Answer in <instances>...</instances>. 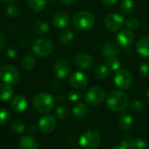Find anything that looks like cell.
Masks as SVG:
<instances>
[{"mask_svg":"<svg viewBox=\"0 0 149 149\" xmlns=\"http://www.w3.org/2000/svg\"><path fill=\"white\" fill-rule=\"evenodd\" d=\"M107 108L113 112H121L125 110L128 105V97L122 91H112L106 100Z\"/></svg>","mask_w":149,"mask_h":149,"instance_id":"cell-1","label":"cell"},{"mask_svg":"<svg viewBox=\"0 0 149 149\" xmlns=\"http://www.w3.org/2000/svg\"><path fill=\"white\" fill-rule=\"evenodd\" d=\"M72 24L74 28L78 31H84L92 29L95 24L94 16L86 10H80L76 12L72 16Z\"/></svg>","mask_w":149,"mask_h":149,"instance_id":"cell-2","label":"cell"},{"mask_svg":"<svg viewBox=\"0 0 149 149\" xmlns=\"http://www.w3.org/2000/svg\"><path fill=\"white\" fill-rule=\"evenodd\" d=\"M32 106L39 113H49L54 108L55 99L46 93H39L33 97Z\"/></svg>","mask_w":149,"mask_h":149,"instance_id":"cell-3","label":"cell"},{"mask_svg":"<svg viewBox=\"0 0 149 149\" xmlns=\"http://www.w3.org/2000/svg\"><path fill=\"white\" fill-rule=\"evenodd\" d=\"M100 135L93 129L85 131L79 140V144L82 149H97L100 144Z\"/></svg>","mask_w":149,"mask_h":149,"instance_id":"cell-4","label":"cell"},{"mask_svg":"<svg viewBox=\"0 0 149 149\" xmlns=\"http://www.w3.org/2000/svg\"><path fill=\"white\" fill-rule=\"evenodd\" d=\"M54 49L53 42L48 38H40L32 45L33 53L39 58L48 57Z\"/></svg>","mask_w":149,"mask_h":149,"instance_id":"cell-5","label":"cell"},{"mask_svg":"<svg viewBox=\"0 0 149 149\" xmlns=\"http://www.w3.org/2000/svg\"><path fill=\"white\" fill-rule=\"evenodd\" d=\"M106 99V92L100 86H93L88 89L85 94L86 102L92 107H98Z\"/></svg>","mask_w":149,"mask_h":149,"instance_id":"cell-6","label":"cell"},{"mask_svg":"<svg viewBox=\"0 0 149 149\" xmlns=\"http://www.w3.org/2000/svg\"><path fill=\"white\" fill-rule=\"evenodd\" d=\"M0 80L9 85H16L20 80V73L13 65H4L0 68Z\"/></svg>","mask_w":149,"mask_h":149,"instance_id":"cell-7","label":"cell"},{"mask_svg":"<svg viewBox=\"0 0 149 149\" xmlns=\"http://www.w3.org/2000/svg\"><path fill=\"white\" fill-rule=\"evenodd\" d=\"M113 82L117 87L122 90L128 89L133 83V75L128 70L120 68L115 72Z\"/></svg>","mask_w":149,"mask_h":149,"instance_id":"cell-8","label":"cell"},{"mask_svg":"<svg viewBox=\"0 0 149 149\" xmlns=\"http://www.w3.org/2000/svg\"><path fill=\"white\" fill-rule=\"evenodd\" d=\"M125 19L120 14L117 12H112L109 13L105 18V27L107 31L114 32L122 28Z\"/></svg>","mask_w":149,"mask_h":149,"instance_id":"cell-9","label":"cell"},{"mask_svg":"<svg viewBox=\"0 0 149 149\" xmlns=\"http://www.w3.org/2000/svg\"><path fill=\"white\" fill-rule=\"evenodd\" d=\"M57 127V120L52 114L42 116L38 120V129L43 134H50L54 131Z\"/></svg>","mask_w":149,"mask_h":149,"instance_id":"cell-10","label":"cell"},{"mask_svg":"<svg viewBox=\"0 0 149 149\" xmlns=\"http://www.w3.org/2000/svg\"><path fill=\"white\" fill-rule=\"evenodd\" d=\"M53 71L58 79H64L71 72V65L65 59H58L53 65Z\"/></svg>","mask_w":149,"mask_h":149,"instance_id":"cell-11","label":"cell"},{"mask_svg":"<svg viewBox=\"0 0 149 149\" xmlns=\"http://www.w3.org/2000/svg\"><path fill=\"white\" fill-rule=\"evenodd\" d=\"M74 65L81 70H87L91 68L93 65V57L86 52H80L74 56L73 58Z\"/></svg>","mask_w":149,"mask_h":149,"instance_id":"cell-12","label":"cell"},{"mask_svg":"<svg viewBox=\"0 0 149 149\" xmlns=\"http://www.w3.org/2000/svg\"><path fill=\"white\" fill-rule=\"evenodd\" d=\"M134 39L135 35L134 31L127 28L121 30L116 36V42L123 47L130 46L134 43Z\"/></svg>","mask_w":149,"mask_h":149,"instance_id":"cell-13","label":"cell"},{"mask_svg":"<svg viewBox=\"0 0 149 149\" xmlns=\"http://www.w3.org/2000/svg\"><path fill=\"white\" fill-rule=\"evenodd\" d=\"M69 82L70 85L75 89H84L88 83V79L84 72H76L71 75Z\"/></svg>","mask_w":149,"mask_h":149,"instance_id":"cell-14","label":"cell"},{"mask_svg":"<svg viewBox=\"0 0 149 149\" xmlns=\"http://www.w3.org/2000/svg\"><path fill=\"white\" fill-rule=\"evenodd\" d=\"M52 24L58 29L66 28L70 24V17L67 13L64 11H58L52 17Z\"/></svg>","mask_w":149,"mask_h":149,"instance_id":"cell-15","label":"cell"},{"mask_svg":"<svg viewBox=\"0 0 149 149\" xmlns=\"http://www.w3.org/2000/svg\"><path fill=\"white\" fill-rule=\"evenodd\" d=\"M11 108L17 113H22L26 110L28 107L27 100L23 95H16L10 101Z\"/></svg>","mask_w":149,"mask_h":149,"instance_id":"cell-16","label":"cell"},{"mask_svg":"<svg viewBox=\"0 0 149 149\" xmlns=\"http://www.w3.org/2000/svg\"><path fill=\"white\" fill-rule=\"evenodd\" d=\"M102 57L106 59L116 57L119 54V47L114 43H106L100 49Z\"/></svg>","mask_w":149,"mask_h":149,"instance_id":"cell-17","label":"cell"},{"mask_svg":"<svg viewBox=\"0 0 149 149\" xmlns=\"http://www.w3.org/2000/svg\"><path fill=\"white\" fill-rule=\"evenodd\" d=\"M18 146L20 149H38V143L36 139L31 135L23 136L19 140Z\"/></svg>","mask_w":149,"mask_h":149,"instance_id":"cell-18","label":"cell"},{"mask_svg":"<svg viewBox=\"0 0 149 149\" xmlns=\"http://www.w3.org/2000/svg\"><path fill=\"white\" fill-rule=\"evenodd\" d=\"M136 50L142 57H149V37H143L136 44Z\"/></svg>","mask_w":149,"mask_h":149,"instance_id":"cell-19","label":"cell"},{"mask_svg":"<svg viewBox=\"0 0 149 149\" xmlns=\"http://www.w3.org/2000/svg\"><path fill=\"white\" fill-rule=\"evenodd\" d=\"M134 123L133 117L128 113H123L118 118V125L122 130H128L132 127Z\"/></svg>","mask_w":149,"mask_h":149,"instance_id":"cell-20","label":"cell"},{"mask_svg":"<svg viewBox=\"0 0 149 149\" xmlns=\"http://www.w3.org/2000/svg\"><path fill=\"white\" fill-rule=\"evenodd\" d=\"M14 90L10 85L3 83L0 85V100L7 101L10 100L13 96Z\"/></svg>","mask_w":149,"mask_h":149,"instance_id":"cell-21","label":"cell"},{"mask_svg":"<svg viewBox=\"0 0 149 149\" xmlns=\"http://www.w3.org/2000/svg\"><path fill=\"white\" fill-rule=\"evenodd\" d=\"M88 107L85 103H78L72 108V114L78 119H84L88 114Z\"/></svg>","mask_w":149,"mask_h":149,"instance_id":"cell-22","label":"cell"},{"mask_svg":"<svg viewBox=\"0 0 149 149\" xmlns=\"http://www.w3.org/2000/svg\"><path fill=\"white\" fill-rule=\"evenodd\" d=\"M21 66L25 71H31L36 66V59L33 56L26 54L21 58Z\"/></svg>","mask_w":149,"mask_h":149,"instance_id":"cell-23","label":"cell"},{"mask_svg":"<svg viewBox=\"0 0 149 149\" xmlns=\"http://www.w3.org/2000/svg\"><path fill=\"white\" fill-rule=\"evenodd\" d=\"M49 0H27V4L33 12H40L43 10Z\"/></svg>","mask_w":149,"mask_h":149,"instance_id":"cell-24","label":"cell"},{"mask_svg":"<svg viewBox=\"0 0 149 149\" xmlns=\"http://www.w3.org/2000/svg\"><path fill=\"white\" fill-rule=\"evenodd\" d=\"M33 31L38 35H45L49 32L50 26L46 22L43 20H37L33 24Z\"/></svg>","mask_w":149,"mask_h":149,"instance_id":"cell-25","label":"cell"},{"mask_svg":"<svg viewBox=\"0 0 149 149\" xmlns=\"http://www.w3.org/2000/svg\"><path fill=\"white\" fill-rule=\"evenodd\" d=\"M120 10L124 14H132L135 10V3L134 0H122L120 2Z\"/></svg>","mask_w":149,"mask_h":149,"instance_id":"cell-26","label":"cell"},{"mask_svg":"<svg viewBox=\"0 0 149 149\" xmlns=\"http://www.w3.org/2000/svg\"><path fill=\"white\" fill-rule=\"evenodd\" d=\"M109 70L107 67L106 65L103 64H98L95 68H94V74L98 79H105L108 77L109 75Z\"/></svg>","mask_w":149,"mask_h":149,"instance_id":"cell-27","label":"cell"},{"mask_svg":"<svg viewBox=\"0 0 149 149\" xmlns=\"http://www.w3.org/2000/svg\"><path fill=\"white\" fill-rule=\"evenodd\" d=\"M106 65L110 72H116L118 70H120L121 68V63H120V59H118L116 57L107 58L106 60Z\"/></svg>","mask_w":149,"mask_h":149,"instance_id":"cell-28","label":"cell"},{"mask_svg":"<svg viewBox=\"0 0 149 149\" xmlns=\"http://www.w3.org/2000/svg\"><path fill=\"white\" fill-rule=\"evenodd\" d=\"M74 38V32L72 30H65L59 35V41L63 45L70 44Z\"/></svg>","mask_w":149,"mask_h":149,"instance_id":"cell-29","label":"cell"},{"mask_svg":"<svg viewBox=\"0 0 149 149\" xmlns=\"http://www.w3.org/2000/svg\"><path fill=\"white\" fill-rule=\"evenodd\" d=\"M128 148L129 149H148V143L142 139H133Z\"/></svg>","mask_w":149,"mask_h":149,"instance_id":"cell-30","label":"cell"},{"mask_svg":"<svg viewBox=\"0 0 149 149\" xmlns=\"http://www.w3.org/2000/svg\"><path fill=\"white\" fill-rule=\"evenodd\" d=\"M124 24L126 25V27L129 30H134V29H137L140 25V22L138 20L137 17H127L125 22H124Z\"/></svg>","mask_w":149,"mask_h":149,"instance_id":"cell-31","label":"cell"},{"mask_svg":"<svg viewBox=\"0 0 149 149\" xmlns=\"http://www.w3.org/2000/svg\"><path fill=\"white\" fill-rule=\"evenodd\" d=\"M10 128L14 133L21 134V133H23L24 131L25 126L24 125L23 122H21L19 120H13V121L10 122Z\"/></svg>","mask_w":149,"mask_h":149,"instance_id":"cell-32","label":"cell"},{"mask_svg":"<svg viewBox=\"0 0 149 149\" xmlns=\"http://www.w3.org/2000/svg\"><path fill=\"white\" fill-rule=\"evenodd\" d=\"M20 12V10L18 8V6L17 4H14V3H11L10 5L7 6L6 8V13L9 17H16L18 16Z\"/></svg>","mask_w":149,"mask_h":149,"instance_id":"cell-33","label":"cell"},{"mask_svg":"<svg viewBox=\"0 0 149 149\" xmlns=\"http://www.w3.org/2000/svg\"><path fill=\"white\" fill-rule=\"evenodd\" d=\"M10 119V113L4 108L0 109V126L5 125Z\"/></svg>","mask_w":149,"mask_h":149,"instance_id":"cell-34","label":"cell"},{"mask_svg":"<svg viewBox=\"0 0 149 149\" xmlns=\"http://www.w3.org/2000/svg\"><path fill=\"white\" fill-rule=\"evenodd\" d=\"M140 74L143 78H149V60L144 61L141 65L139 69Z\"/></svg>","mask_w":149,"mask_h":149,"instance_id":"cell-35","label":"cell"},{"mask_svg":"<svg viewBox=\"0 0 149 149\" xmlns=\"http://www.w3.org/2000/svg\"><path fill=\"white\" fill-rule=\"evenodd\" d=\"M144 110V105L140 100H134L131 104V111L134 113H141Z\"/></svg>","mask_w":149,"mask_h":149,"instance_id":"cell-36","label":"cell"},{"mask_svg":"<svg viewBox=\"0 0 149 149\" xmlns=\"http://www.w3.org/2000/svg\"><path fill=\"white\" fill-rule=\"evenodd\" d=\"M55 114L56 116L60 119V120H65L67 118V115H68V112H67V109L63 107V106H59L56 108L55 110Z\"/></svg>","mask_w":149,"mask_h":149,"instance_id":"cell-37","label":"cell"},{"mask_svg":"<svg viewBox=\"0 0 149 149\" xmlns=\"http://www.w3.org/2000/svg\"><path fill=\"white\" fill-rule=\"evenodd\" d=\"M82 98L81 94L77 91H71L68 93V100L72 102H78Z\"/></svg>","mask_w":149,"mask_h":149,"instance_id":"cell-38","label":"cell"},{"mask_svg":"<svg viewBox=\"0 0 149 149\" xmlns=\"http://www.w3.org/2000/svg\"><path fill=\"white\" fill-rule=\"evenodd\" d=\"M6 54H7L8 58H16L17 56V52L16 51L15 48L10 47V48L6 51Z\"/></svg>","mask_w":149,"mask_h":149,"instance_id":"cell-39","label":"cell"},{"mask_svg":"<svg viewBox=\"0 0 149 149\" xmlns=\"http://www.w3.org/2000/svg\"><path fill=\"white\" fill-rule=\"evenodd\" d=\"M132 140H133V139H132L131 135H126V136L121 140V143H120V144L128 148V146H129L130 142L132 141Z\"/></svg>","mask_w":149,"mask_h":149,"instance_id":"cell-40","label":"cell"},{"mask_svg":"<svg viewBox=\"0 0 149 149\" xmlns=\"http://www.w3.org/2000/svg\"><path fill=\"white\" fill-rule=\"evenodd\" d=\"M5 42H6L5 37H4V35L3 34V32L0 31V50H2V49L4 47Z\"/></svg>","mask_w":149,"mask_h":149,"instance_id":"cell-41","label":"cell"},{"mask_svg":"<svg viewBox=\"0 0 149 149\" xmlns=\"http://www.w3.org/2000/svg\"><path fill=\"white\" fill-rule=\"evenodd\" d=\"M59 86H60L59 82L57 81V80H54V81H52V85H51V89H52V91H57V90L59 88Z\"/></svg>","mask_w":149,"mask_h":149,"instance_id":"cell-42","label":"cell"},{"mask_svg":"<svg viewBox=\"0 0 149 149\" xmlns=\"http://www.w3.org/2000/svg\"><path fill=\"white\" fill-rule=\"evenodd\" d=\"M101 2H102L105 5L111 6V5H113L114 3H116L118 2V0H101Z\"/></svg>","mask_w":149,"mask_h":149,"instance_id":"cell-43","label":"cell"},{"mask_svg":"<svg viewBox=\"0 0 149 149\" xmlns=\"http://www.w3.org/2000/svg\"><path fill=\"white\" fill-rule=\"evenodd\" d=\"M60 1H61V3H62L63 4L67 5V6L72 5V4L76 2V0H60Z\"/></svg>","mask_w":149,"mask_h":149,"instance_id":"cell-44","label":"cell"},{"mask_svg":"<svg viewBox=\"0 0 149 149\" xmlns=\"http://www.w3.org/2000/svg\"><path fill=\"white\" fill-rule=\"evenodd\" d=\"M55 101L58 102V103H63L65 101V98L63 96H58L56 99H55Z\"/></svg>","mask_w":149,"mask_h":149,"instance_id":"cell-45","label":"cell"},{"mask_svg":"<svg viewBox=\"0 0 149 149\" xmlns=\"http://www.w3.org/2000/svg\"><path fill=\"white\" fill-rule=\"evenodd\" d=\"M128 148L126 147V146H123V145H119V146H115V147H113L111 149H127Z\"/></svg>","mask_w":149,"mask_h":149,"instance_id":"cell-46","label":"cell"},{"mask_svg":"<svg viewBox=\"0 0 149 149\" xmlns=\"http://www.w3.org/2000/svg\"><path fill=\"white\" fill-rule=\"evenodd\" d=\"M3 2H7V3H12V2H14L15 0H3Z\"/></svg>","mask_w":149,"mask_h":149,"instance_id":"cell-47","label":"cell"},{"mask_svg":"<svg viewBox=\"0 0 149 149\" xmlns=\"http://www.w3.org/2000/svg\"><path fill=\"white\" fill-rule=\"evenodd\" d=\"M49 2H50L51 3H55L57 2V0H49Z\"/></svg>","mask_w":149,"mask_h":149,"instance_id":"cell-48","label":"cell"},{"mask_svg":"<svg viewBox=\"0 0 149 149\" xmlns=\"http://www.w3.org/2000/svg\"><path fill=\"white\" fill-rule=\"evenodd\" d=\"M147 96L149 98V88L148 89V91H147Z\"/></svg>","mask_w":149,"mask_h":149,"instance_id":"cell-49","label":"cell"},{"mask_svg":"<svg viewBox=\"0 0 149 149\" xmlns=\"http://www.w3.org/2000/svg\"><path fill=\"white\" fill-rule=\"evenodd\" d=\"M72 149H79V148H72Z\"/></svg>","mask_w":149,"mask_h":149,"instance_id":"cell-50","label":"cell"}]
</instances>
